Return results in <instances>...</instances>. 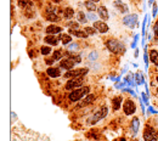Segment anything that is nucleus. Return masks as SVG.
Returning a JSON list of instances; mask_svg holds the SVG:
<instances>
[{
  "mask_svg": "<svg viewBox=\"0 0 158 141\" xmlns=\"http://www.w3.org/2000/svg\"><path fill=\"white\" fill-rule=\"evenodd\" d=\"M107 112H108V109H107V107H102V108H100V111L98 112H96L94 114V117L91 118V119H94L91 123L94 124L96 123L97 120H100V119H102V118H105L106 116H107Z\"/></svg>",
  "mask_w": 158,
  "mask_h": 141,
  "instance_id": "9d476101",
  "label": "nucleus"
},
{
  "mask_svg": "<svg viewBox=\"0 0 158 141\" xmlns=\"http://www.w3.org/2000/svg\"><path fill=\"white\" fill-rule=\"evenodd\" d=\"M44 41L46 43V44H49V45H57L59 44V38H56L55 35H46L45 38H44Z\"/></svg>",
  "mask_w": 158,
  "mask_h": 141,
  "instance_id": "dca6fc26",
  "label": "nucleus"
},
{
  "mask_svg": "<svg viewBox=\"0 0 158 141\" xmlns=\"http://www.w3.org/2000/svg\"><path fill=\"white\" fill-rule=\"evenodd\" d=\"M84 5H85V7H87V10H88L89 12L97 11V7H96V5H95L94 1H88V0H87V2H85Z\"/></svg>",
  "mask_w": 158,
  "mask_h": 141,
  "instance_id": "4be33fe9",
  "label": "nucleus"
},
{
  "mask_svg": "<svg viewBox=\"0 0 158 141\" xmlns=\"http://www.w3.org/2000/svg\"><path fill=\"white\" fill-rule=\"evenodd\" d=\"M48 20L49 21H59V17L55 12H48Z\"/></svg>",
  "mask_w": 158,
  "mask_h": 141,
  "instance_id": "a878e982",
  "label": "nucleus"
},
{
  "mask_svg": "<svg viewBox=\"0 0 158 141\" xmlns=\"http://www.w3.org/2000/svg\"><path fill=\"white\" fill-rule=\"evenodd\" d=\"M97 15L102 21H107L110 18V13H108V11L105 6H98L97 7Z\"/></svg>",
  "mask_w": 158,
  "mask_h": 141,
  "instance_id": "f8f14e48",
  "label": "nucleus"
},
{
  "mask_svg": "<svg viewBox=\"0 0 158 141\" xmlns=\"http://www.w3.org/2000/svg\"><path fill=\"white\" fill-rule=\"evenodd\" d=\"M62 59V50H56V51H54V54H52V60L54 61H59V60H61Z\"/></svg>",
  "mask_w": 158,
  "mask_h": 141,
  "instance_id": "393cba45",
  "label": "nucleus"
},
{
  "mask_svg": "<svg viewBox=\"0 0 158 141\" xmlns=\"http://www.w3.org/2000/svg\"><path fill=\"white\" fill-rule=\"evenodd\" d=\"M59 40L62 41L63 45H68L72 41V36H71V34H63V33H61L59 35Z\"/></svg>",
  "mask_w": 158,
  "mask_h": 141,
  "instance_id": "f3484780",
  "label": "nucleus"
},
{
  "mask_svg": "<svg viewBox=\"0 0 158 141\" xmlns=\"http://www.w3.org/2000/svg\"><path fill=\"white\" fill-rule=\"evenodd\" d=\"M84 31L88 33V35H94L96 33V29H95L94 27H85Z\"/></svg>",
  "mask_w": 158,
  "mask_h": 141,
  "instance_id": "cd10ccee",
  "label": "nucleus"
},
{
  "mask_svg": "<svg viewBox=\"0 0 158 141\" xmlns=\"http://www.w3.org/2000/svg\"><path fill=\"white\" fill-rule=\"evenodd\" d=\"M94 28L97 32H100V33H107V32H108V26H107L106 22H103L102 20L94 22Z\"/></svg>",
  "mask_w": 158,
  "mask_h": 141,
  "instance_id": "1a4fd4ad",
  "label": "nucleus"
},
{
  "mask_svg": "<svg viewBox=\"0 0 158 141\" xmlns=\"http://www.w3.org/2000/svg\"><path fill=\"white\" fill-rule=\"evenodd\" d=\"M157 93H158V88H157Z\"/></svg>",
  "mask_w": 158,
  "mask_h": 141,
  "instance_id": "72a5a7b5",
  "label": "nucleus"
},
{
  "mask_svg": "<svg viewBox=\"0 0 158 141\" xmlns=\"http://www.w3.org/2000/svg\"><path fill=\"white\" fill-rule=\"evenodd\" d=\"M144 139H145V141H157L158 134L155 130V128H152L150 125H146L145 130H144Z\"/></svg>",
  "mask_w": 158,
  "mask_h": 141,
  "instance_id": "20e7f679",
  "label": "nucleus"
},
{
  "mask_svg": "<svg viewBox=\"0 0 158 141\" xmlns=\"http://www.w3.org/2000/svg\"><path fill=\"white\" fill-rule=\"evenodd\" d=\"M77 20H78V22H79V23H87V22H88V20H87L85 15H84L83 12H80V11L77 13Z\"/></svg>",
  "mask_w": 158,
  "mask_h": 141,
  "instance_id": "b1692460",
  "label": "nucleus"
},
{
  "mask_svg": "<svg viewBox=\"0 0 158 141\" xmlns=\"http://www.w3.org/2000/svg\"><path fill=\"white\" fill-rule=\"evenodd\" d=\"M95 100V95H93V94H90V95H88L85 99H84V101L80 104L79 106H87L89 105V104H91V102H94Z\"/></svg>",
  "mask_w": 158,
  "mask_h": 141,
  "instance_id": "5701e85b",
  "label": "nucleus"
},
{
  "mask_svg": "<svg viewBox=\"0 0 158 141\" xmlns=\"http://www.w3.org/2000/svg\"><path fill=\"white\" fill-rule=\"evenodd\" d=\"M156 13H157V6L153 5V16H156Z\"/></svg>",
  "mask_w": 158,
  "mask_h": 141,
  "instance_id": "2f4dec72",
  "label": "nucleus"
},
{
  "mask_svg": "<svg viewBox=\"0 0 158 141\" xmlns=\"http://www.w3.org/2000/svg\"><path fill=\"white\" fill-rule=\"evenodd\" d=\"M62 32V27L60 26H56V25H50L45 28V33L48 35H55V34H59Z\"/></svg>",
  "mask_w": 158,
  "mask_h": 141,
  "instance_id": "6e6552de",
  "label": "nucleus"
},
{
  "mask_svg": "<svg viewBox=\"0 0 158 141\" xmlns=\"http://www.w3.org/2000/svg\"><path fill=\"white\" fill-rule=\"evenodd\" d=\"M88 1H94V2H97V1H100V0H88Z\"/></svg>",
  "mask_w": 158,
  "mask_h": 141,
  "instance_id": "473e14b6",
  "label": "nucleus"
},
{
  "mask_svg": "<svg viewBox=\"0 0 158 141\" xmlns=\"http://www.w3.org/2000/svg\"><path fill=\"white\" fill-rule=\"evenodd\" d=\"M106 45H107L108 50L112 51V52H114V54H119V52H124V51H125L124 45H123L121 41L116 40V39H110V40L106 43Z\"/></svg>",
  "mask_w": 158,
  "mask_h": 141,
  "instance_id": "f03ea898",
  "label": "nucleus"
},
{
  "mask_svg": "<svg viewBox=\"0 0 158 141\" xmlns=\"http://www.w3.org/2000/svg\"><path fill=\"white\" fill-rule=\"evenodd\" d=\"M153 32H155V35H156V39H158V20H157V22L155 23V27H153Z\"/></svg>",
  "mask_w": 158,
  "mask_h": 141,
  "instance_id": "c756f323",
  "label": "nucleus"
},
{
  "mask_svg": "<svg viewBox=\"0 0 158 141\" xmlns=\"http://www.w3.org/2000/svg\"><path fill=\"white\" fill-rule=\"evenodd\" d=\"M113 6L121 12V13H126L129 11V7L125 5V2H123L122 0H114L113 1Z\"/></svg>",
  "mask_w": 158,
  "mask_h": 141,
  "instance_id": "9b49d317",
  "label": "nucleus"
},
{
  "mask_svg": "<svg viewBox=\"0 0 158 141\" xmlns=\"http://www.w3.org/2000/svg\"><path fill=\"white\" fill-rule=\"evenodd\" d=\"M46 73H48V75L49 77H51V78H57V77H60L61 75V72L59 68H56V67H49L48 70H46Z\"/></svg>",
  "mask_w": 158,
  "mask_h": 141,
  "instance_id": "2eb2a0df",
  "label": "nucleus"
},
{
  "mask_svg": "<svg viewBox=\"0 0 158 141\" xmlns=\"http://www.w3.org/2000/svg\"><path fill=\"white\" fill-rule=\"evenodd\" d=\"M157 82H158V77H157Z\"/></svg>",
  "mask_w": 158,
  "mask_h": 141,
  "instance_id": "f704fd0d",
  "label": "nucleus"
},
{
  "mask_svg": "<svg viewBox=\"0 0 158 141\" xmlns=\"http://www.w3.org/2000/svg\"><path fill=\"white\" fill-rule=\"evenodd\" d=\"M137 20H139V17H137L136 13H130V15H128L123 18V25H125L126 27L133 28L134 26L137 25Z\"/></svg>",
  "mask_w": 158,
  "mask_h": 141,
  "instance_id": "0eeeda50",
  "label": "nucleus"
},
{
  "mask_svg": "<svg viewBox=\"0 0 158 141\" xmlns=\"http://www.w3.org/2000/svg\"><path fill=\"white\" fill-rule=\"evenodd\" d=\"M84 78L83 77H80V78H72V79H69L67 83H66V85H64V89L66 90H74L75 88H80L83 84H84Z\"/></svg>",
  "mask_w": 158,
  "mask_h": 141,
  "instance_id": "7ed1b4c3",
  "label": "nucleus"
},
{
  "mask_svg": "<svg viewBox=\"0 0 158 141\" xmlns=\"http://www.w3.org/2000/svg\"><path fill=\"white\" fill-rule=\"evenodd\" d=\"M122 97L121 96H117V97H114L113 100H112V106H113V109L114 111H118L119 108H121V105H122Z\"/></svg>",
  "mask_w": 158,
  "mask_h": 141,
  "instance_id": "a211bd4d",
  "label": "nucleus"
},
{
  "mask_svg": "<svg viewBox=\"0 0 158 141\" xmlns=\"http://www.w3.org/2000/svg\"><path fill=\"white\" fill-rule=\"evenodd\" d=\"M150 61H151L153 65L158 66V52L156 50H151V51H150Z\"/></svg>",
  "mask_w": 158,
  "mask_h": 141,
  "instance_id": "aec40b11",
  "label": "nucleus"
},
{
  "mask_svg": "<svg viewBox=\"0 0 158 141\" xmlns=\"http://www.w3.org/2000/svg\"><path fill=\"white\" fill-rule=\"evenodd\" d=\"M88 17H89V20H91V21H94V22H96V16H95V15L93 13V12H90Z\"/></svg>",
  "mask_w": 158,
  "mask_h": 141,
  "instance_id": "7c9ffc66",
  "label": "nucleus"
},
{
  "mask_svg": "<svg viewBox=\"0 0 158 141\" xmlns=\"http://www.w3.org/2000/svg\"><path fill=\"white\" fill-rule=\"evenodd\" d=\"M74 65H75V62H74V61H72L71 59L62 60V61L60 62V67L63 68V70H71L73 67H74Z\"/></svg>",
  "mask_w": 158,
  "mask_h": 141,
  "instance_id": "ddd939ff",
  "label": "nucleus"
},
{
  "mask_svg": "<svg viewBox=\"0 0 158 141\" xmlns=\"http://www.w3.org/2000/svg\"><path fill=\"white\" fill-rule=\"evenodd\" d=\"M73 16H74V10H73L72 7H66L64 11H63V17L67 18V20H69V18H72Z\"/></svg>",
  "mask_w": 158,
  "mask_h": 141,
  "instance_id": "412c9836",
  "label": "nucleus"
},
{
  "mask_svg": "<svg viewBox=\"0 0 158 141\" xmlns=\"http://www.w3.org/2000/svg\"><path fill=\"white\" fill-rule=\"evenodd\" d=\"M20 5L21 6H32V2L28 0H20Z\"/></svg>",
  "mask_w": 158,
  "mask_h": 141,
  "instance_id": "c85d7f7f",
  "label": "nucleus"
},
{
  "mask_svg": "<svg viewBox=\"0 0 158 141\" xmlns=\"http://www.w3.org/2000/svg\"><path fill=\"white\" fill-rule=\"evenodd\" d=\"M139 127H140L139 118H134V119H133V122H131V129H133L131 134H133V135H135V134L137 133V130H139Z\"/></svg>",
  "mask_w": 158,
  "mask_h": 141,
  "instance_id": "6ab92c4d",
  "label": "nucleus"
},
{
  "mask_svg": "<svg viewBox=\"0 0 158 141\" xmlns=\"http://www.w3.org/2000/svg\"><path fill=\"white\" fill-rule=\"evenodd\" d=\"M89 91H90V88H89V86H82V88L74 89L72 93H69L68 99H69L72 102H77V101H79V100H82L85 95H88Z\"/></svg>",
  "mask_w": 158,
  "mask_h": 141,
  "instance_id": "f257e3e1",
  "label": "nucleus"
},
{
  "mask_svg": "<svg viewBox=\"0 0 158 141\" xmlns=\"http://www.w3.org/2000/svg\"><path fill=\"white\" fill-rule=\"evenodd\" d=\"M87 73H88V68H78V70H68V72L64 74V78H68V79H72V78H80V77H84Z\"/></svg>",
  "mask_w": 158,
  "mask_h": 141,
  "instance_id": "39448f33",
  "label": "nucleus"
},
{
  "mask_svg": "<svg viewBox=\"0 0 158 141\" xmlns=\"http://www.w3.org/2000/svg\"><path fill=\"white\" fill-rule=\"evenodd\" d=\"M123 112H124L125 116H131V114H134L136 112V106H135L133 100L128 99V100L124 101V104H123Z\"/></svg>",
  "mask_w": 158,
  "mask_h": 141,
  "instance_id": "423d86ee",
  "label": "nucleus"
},
{
  "mask_svg": "<svg viewBox=\"0 0 158 141\" xmlns=\"http://www.w3.org/2000/svg\"><path fill=\"white\" fill-rule=\"evenodd\" d=\"M40 51H41V54H43V55H45V56H46V55H49V54L51 52V48H50V46H43Z\"/></svg>",
  "mask_w": 158,
  "mask_h": 141,
  "instance_id": "bb28decb",
  "label": "nucleus"
},
{
  "mask_svg": "<svg viewBox=\"0 0 158 141\" xmlns=\"http://www.w3.org/2000/svg\"><path fill=\"white\" fill-rule=\"evenodd\" d=\"M68 32L71 35H74L78 38H88V33L85 31H82V29H69Z\"/></svg>",
  "mask_w": 158,
  "mask_h": 141,
  "instance_id": "4468645a",
  "label": "nucleus"
}]
</instances>
